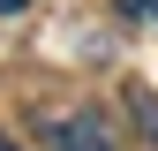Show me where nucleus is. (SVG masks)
Returning <instances> with one entry per match:
<instances>
[{"label": "nucleus", "instance_id": "f257e3e1", "mask_svg": "<svg viewBox=\"0 0 158 151\" xmlns=\"http://www.w3.org/2000/svg\"><path fill=\"white\" fill-rule=\"evenodd\" d=\"M38 136H45V151H121L106 106H45L38 113Z\"/></svg>", "mask_w": 158, "mask_h": 151}, {"label": "nucleus", "instance_id": "f03ea898", "mask_svg": "<svg viewBox=\"0 0 158 151\" xmlns=\"http://www.w3.org/2000/svg\"><path fill=\"white\" fill-rule=\"evenodd\" d=\"M128 113H135V128H143V136L158 144V98H151V91H143V83H135V91H128Z\"/></svg>", "mask_w": 158, "mask_h": 151}, {"label": "nucleus", "instance_id": "7ed1b4c3", "mask_svg": "<svg viewBox=\"0 0 158 151\" xmlns=\"http://www.w3.org/2000/svg\"><path fill=\"white\" fill-rule=\"evenodd\" d=\"M23 8H30V0H0V23H8V15H23Z\"/></svg>", "mask_w": 158, "mask_h": 151}, {"label": "nucleus", "instance_id": "20e7f679", "mask_svg": "<svg viewBox=\"0 0 158 151\" xmlns=\"http://www.w3.org/2000/svg\"><path fill=\"white\" fill-rule=\"evenodd\" d=\"M0 151H23V144H15V136H0Z\"/></svg>", "mask_w": 158, "mask_h": 151}]
</instances>
